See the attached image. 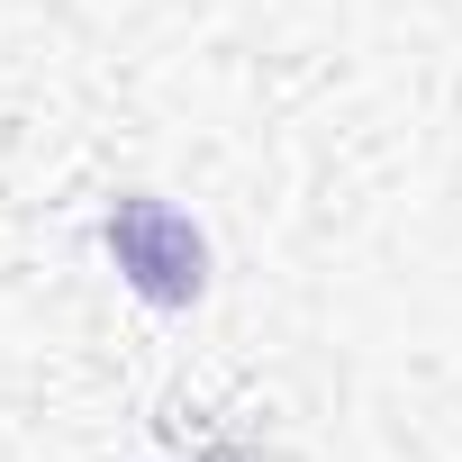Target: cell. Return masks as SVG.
<instances>
[{
	"mask_svg": "<svg viewBox=\"0 0 462 462\" xmlns=\"http://www.w3.org/2000/svg\"><path fill=\"white\" fill-rule=\"evenodd\" d=\"M109 254H118V273L154 300V309H190L199 291H208V245H199V226L172 208V199H118L109 208Z\"/></svg>",
	"mask_w": 462,
	"mask_h": 462,
	"instance_id": "obj_1",
	"label": "cell"
}]
</instances>
